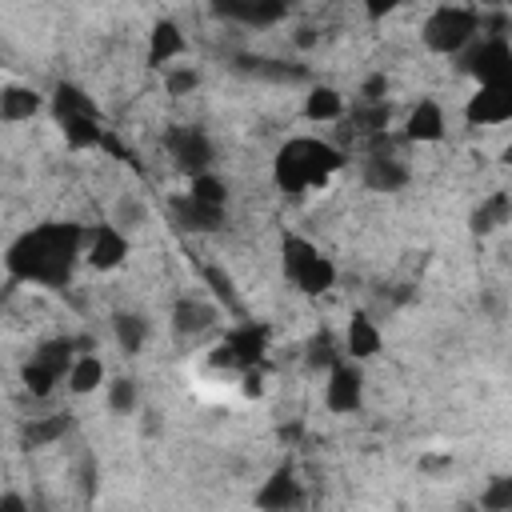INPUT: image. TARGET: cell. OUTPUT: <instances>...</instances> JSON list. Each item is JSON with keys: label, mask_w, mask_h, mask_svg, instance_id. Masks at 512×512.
Returning a JSON list of instances; mask_svg holds the SVG:
<instances>
[{"label": "cell", "mask_w": 512, "mask_h": 512, "mask_svg": "<svg viewBox=\"0 0 512 512\" xmlns=\"http://www.w3.org/2000/svg\"><path fill=\"white\" fill-rule=\"evenodd\" d=\"M80 260H84V232L68 220L36 224L4 248V272L20 284H40V288H64Z\"/></svg>", "instance_id": "obj_1"}, {"label": "cell", "mask_w": 512, "mask_h": 512, "mask_svg": "<svg viewBox=\"0 0 512 512\" xmlns=\"http://www.w3.org/2000/svg\"><path fill=\"white\" fill-rule=\"evenodd\" d=\"M340 168H344V152L336 144L316 140V136H292L280 144L272 160V180L280 192L304 196V192L324 188Z\"/></svg>", "instance_id": "obj_2"}, {"label": "cell", "mask_w": 512, "mask_h": 512, "mask_svg": "<svg viewBox=\"0 0 512 512\" xmlns=\"http://www.w3.org/2000/svg\"><path fill=\"white\" fill-rule=\"evenodd\" d=\"M280 268H284L288 284L296 292H304V296H324L336 284L332 256H324L308 236H296V232H288L280 240Z\"/></svg>", "instance_id": "obj_3"}, {"label": "cell", "mask_w": 512, "mask_h": 512, "mask_svg": "<svg viewBox=\"0 0 512 512\" xmlns=\"http://www.w3.org/2000/svg\"><path fill=\"white\" fill-rule=\"evenodd\" d=\"M476 36H480V16H476L472 8H460V4L436 8V12L424 20V28H420L424 48L436 52V56H456V52H464Z\"/></svg>", "instance_id": "obj_4"}, {"label": "cell", "mask_w": 512, "mask_h": 512, "mask_svg": "<svg viewBox=\"0 0 512 512\" xmlns=\"http://www.w3.org/2000/svg\"><path fill=\"white\" fill-rule=\"evenodd\" d=\"M460 56V68L476 80V84H512V48L500 32L492 36H476Z\"/></svg>", "instance_id": "obj_5"}, {"label": "cell", "mask_w": 512, "mask_h": 512, "mask_svg": "<svg viewBox=\"0 0 512 512\" xmlns=\"http://www.w3.org/2000/svg\"><path fill=\"white\" fill-rule=\"evenodd\" d=\"M364 404V372L356 360L340 356L332 368H328V384H324V408L332 416H352L360 412Z\"/></svg>", "instance_id": "obj_6"}, {"label": "cell", "mask_w": 512, "mask_h": 512, "mask_svg": "<svg viewBox=\"0 0 512 512\" xmlns=\"http://www.w3.org/2000/svg\"><path fill=\"white\" fill-rule=\"evenodd\" d=\"M128 252H132V236L112 220H104L92 232H84V260L96 272H116L128 260Z\"/></svg>", "instance_id": "obj_7"}, {"label": "cell", "mask_w": 512, "mask_h": 512, "mask_svg": "<svg viewBox=\"0 0 512 512\" xmlns=\"http://www.w3.org/2000/svg\"><path fill=\"white\" fill-rule=\"evenodd\" d=\"M264 348H268V332L264 328H256V324H240V328H232L216 348H212V364L216 368H256L260 364V356H264Z\"/></svg>", "instance_id": "obj_8"}, {"label": "cell", "mask_w": 512, "mask_h": 512, "mask_svg": "<svg viewBox=\"0 0 512 512\" xmlns=\"http://www.w3.org/2000/svg\"><path fill=\"white\" fill-rule=\"evenodd\" d=\"M464 120L472 128H500L512 120V84H476L464 104Z\"/></svg>", "instance_id": "obj_9"}, {"label": "cell", "mask_w": 512, "mask_h": 512, "mask_svg": "<svg viewBox=\"0 0 512 512\" xmlns=\"http://www.w3.org/2000/svg\"><path fill=\"white\" fill-rule=\"evenodd\" d=\"M168 156H172V164H176L180 172H188V176L208 172V168H212V140H208L200 128H192V124H176V128L168 132Z\"/></svg>", "instance_id": "obj_10"}, {"label": "cell", "mask_w": 512, "mask_h": 512, "mask_svg": "<svg viewBox=\"0 0 512 512\" xmlns=\"http://www.w3.org/2000/svg\"><path fill=\"white\" fill-rule=\"evenodd\" d=\"M216 16L248 24V28H268L288 16V0H212Z\"/></svg>", "instance_id": "obj_11"}, {"label": "cell", "mask_w": 512, "mask_h": 512, "mask_svg": "<svg viewBox=\"0 0 512 512\" xmlns=\"http://www.w3.org/2000/svg\"><path fill=\"white\" fill-rule=\"evenodd\" d=\"M444 132H448V120H444L440 100L424 96V100H416L408 108V116H404V140H412V144H436V140H444Z\"/></svg>", "instance_id": "obj_12"}, {"label": "cell", "mask_w": 512, "mask_h": 512, "mask_svg": "<svg viewBox=\"0 0 512 512\" xmlns=\"http://www.w3.org/2000/svg\"><path fill=\"white\" fill-rule=\"evenodd\" d=\"M296 504H304V488H300V480H296L292 464H280V468H276V472L256 488V508L288 512V508H296Z\"/></svg>", "instance_id": "obj_13"}, {"label": "cell", "mask_w": 512, "mask_h": 512, "mask_svg": "<svg viewBox=\"0 0 512 512\" xmlns=\"http://www.w3.org/2000/svg\"><path fill=\"white\" fill-rule=\"evenodd\" d=\"M380 348H384V332L376 328V320H372L368 312H352L348 324H344V348H340V352H344L348 360L364 364V360H372Z\"/></svg>", "instance_id": "obj_14"}, {"label": "cell", "mask_w": 512, "mask_h": 512, "mask_svg": "<svg viewBox=\"0 0 512 512\" xmlns=\"http://www.w3.org/2000/svg\"><path fill=\"white\" fill-rule=\"evenodd\" d=\"M48 104V96H40L32 84H4L0 88V120L4 124H24L32 116H40Z\"/></svg>", "instance_id": "obj_15"}, {"label": "cell", "mask_w": 512, "mask_h": 512, "mask_svg": "<svg viewBox=\"0 0 512 512\" xmlns=\"http://www.w3.org/2000/svg\"><path fill=\"white\" fill-rule=\"evenodd\" d=\"M184 52H188V40H184L180 24L176 20H156L152 32H148V64L152 68H168Z\"/></svg>", "instance_id": "obj_16"}, {"label": "cell", "mask_w": 512, "mask_h": 512, "mask_svg": "<svg viewBox=\"0 0 512 512\" xmlns=\"http://www.w3.org/2000/svg\"><path fill=\"white\" fill-rule=\"evenodd\" d=\"M216 324V308L208 300H196V296H180L172 304V332L176 336H200Z\"/></svg>", "instance_id": "obj_17"}, {"label": "cell", "mask_w": 512, "mask_h": 512, "mask_svg": "<svg viewBox=\"0 0 512 512\" xmlns=\"http://www.w3.org/2000/svg\"><path fill=\"white\" fill-rule=\"evenodd\" d=\"M172 220L184 228V232H216L224 224V208H208L200 200H192L188 192L172 200Z\"/></svg>", "instance_id": "obj_18"}, {"label": "cell", "mask_w": 512, "mask_h": 512, "mask_svg": "<svg viewBox=\"0 0 512 512\" xmlns=\"http://www.w3.org/2000/svg\"><path fill=\"white\" fill-rule=\"evenodd\" d=\"M56 124H60V136H64V144H68L72 152L100 148V140H104V132H108L100 116H56Z\"/></svg>", "instance_id": "obj_19"}, {"label": "cell", "mask_w": 512, "mask_h": 512, "mask_svg": "<svg viewBox=\"0 0 512 512\" xmlns=\"http://www.w3.org/2000/svg\"><path fill=\"white\" fill-rule=\"evenodd\" d=\"M64 380H68V392H76V396H88V392L104 388L108 372H104V360H100L96 352H80V356H72V364H68Z\"/></svg>", "instance_id": "obj_20"}, {"label": "cell", "mask_w": 512, "mask_h": 512, "mask_svg": "<svg viewBox=\"0 0 512 512\" xmlns=\"http://www.w3.org/2000/svg\"><path fill=\"white\" fill-rule=\"evenodd\" d=\"M52 112H56V116H100V104H96V96H88L80 84L60 80V84L52 88ZM100 120H104V116H100Z\"/></svg>", "instance_id": "obj_21"}, {"label": "cell", "mask_w": 512, "mask_h": 512, "mask_svg": "<svg viewBox=\"0 0 512 512\" xmlns=\"http://www.w3.org/2000/svg\"><path fill=\"white\" fill-rule=\"evenodd\" d=\"M508 216H512L508 192H492V196H484V200L472 208V232H476V236H492V232H500V228L508 224Z\"/></svg>", "instance_id": "obj_22"}, {"label": "cell", "mask_w": 512, "mask_h": 512, "mask_svg": "<svg viewBox=\"0 0 512 512\" xmlns=\"http://www.w3.org/2000/svg\"><path fill=\"white\" fill-rule=\"evenodd\" d=\"M304 120L312 124H328V120H344V96L332 84H316L304 96Z\"/></svg>", "instance_id": "obj_23"}, {"label": "cell", "mask_w": 512, "mask_h": 512, "mask_svg": "<svg viewBox=\"0 0 512 512\" xmlns=\"http://www.w3.org/2000/svg\"><path fill=\"white\" fill-rule=\"evenodd\" d=\"M112 336H116L120 352L136 356V352L148 344V320H144L140 312H116V316H112Z\"/></svg>", "instance_id": "obj_24"}, {"label": "cell", "mask_w": 512, "mask_h": 512, "mask_svg": "<svg viewBox=\"0 0 512 512\" xmlns=\"http://www.w3.org/2000/svg\"><path fill=\"white\" fill-rule=\"evenodd\" d=\"M364 180L372 188H380V192H396V188L408 184V168L396 156H372L368 168H364Z\"/></svg>", "instance_id": "obj_25"}, {"label": "cell", "mask_w": 512, "mask_h": 512, "mask_svg": "<svg viewBox=\"0 0 512 512\" xmlns=\"http://www.w3.org/2000/svg\"><path fill=\"white\" fill-rule=\"evenodd\" d=\"M64 432H68V416H64V412L40 416V420H28V424H24L20 444H24V448H48V444H56Z\"/></svg>", "instance_id": "obj_26"}, {"label": "cell", "mask_w": 512, "mask_h": 512, "mask_svg": "<svg viewBox=\"0 0 512 512\" xmlns=\"http://www.w3.org/2000/svg\"><path fill=\"white\" fill-rule=\"evenodd\" d=\"M104 392H108V408L116 416H132L140 408V384L132 376H112L104 380Z\"/></svg>", "instance_id": "obj_27"}, {"label": "cell", "mask_w": 512, "mask_h": 512, "mask_svg": "<svg viewBox=\"0 0 512 512\" xmlns=\"http://www.w3.org/2000/svg\"><path fill=\"white\" fill-rule=\"evenodd\" d=\"M188 196L200 200V204H208V208H224L228 204V184L208 168V172H196L188 180Z\"/></svg>", "instance_id": "obj_28"}, {"label": "cell", "mask_w": 512, "mask_h": 512, "mask_svg": "<svg viewBox=\"0 0 512 512\" xmlns=\"http://www.w3.org/2000/svg\"><path fill=\"white\" fill-rule=\"evenodd\" d=\"M20 384H24V388H28L36 400H44V396H52V388L60 384V376H56L48 364H40V360L32 356V360L20 368Z\"/></svg>", "instance_id": "obj_29"}, {"label": "cell", "mask_w": 512, "mask_h": 512, "mask_svg": "<svg viewBox=\"0 0 512 512\" xmlns=\"http://www.w3.org/2000/svg\"><path fill=\"white\" fill-rule=\"evenodd\" d=\"M340 356H344V352L336 348L332 332H316V336L308 340V356H304V360H308V368H324V372H328V368H332Z\"/></svg>", "instance_id": "obj_30"}, {"label": "cell", "mask_w": 512, "mask_h": 512, "mask_svg": "<svg viewBox=\"0 0 512 512\" xmlns=\"http://www.w3.org/2000/svg\"><path fill=\"white\" fill-rule=\"evenodd\" d=\"M144 220H148V208L140 204V196L124 192V196L116 200V208H112V224H120L124 232H132V228H140Z\"/></svg>", "instance_id": "obj_31"}, {"label": "cell", "mask_w": 512, "mask_h": 512, "mask_svg": "<svg viewBox=\"0 0 512 512\" xmlns=\"http://www.w3.org/2000/svg\"><path fill=\"white\" fill-rule=\"evenodd\" d=\"M164 88L172 92V96H188V92H196L200 88V72L192 68V64H168V72H164Z\"/></svg>", "instance_id": "obj_32"}, {"label": "cell", "mask_w": 512, "mask_h": 512, "mask_svg": "<svg viewBox=\"0 0 512 512\" xmlns=\"http://www.w3.org/2000/svg\"><path fill=\"white\" fill-rule=\"evenodd\" d=\"M480 508H488V512H508V508H512V480H508V476H496V480L484 488Z\"/></svg>", "instance_id": "obj_33"}, {"label": "cell", "mask_w": 512, "mask_h": 512, "mask_svg": "<svg viewBox=\"0 0 512 512\" xmlns=\"http://www.w3.org/2000/svg\"><path fill=\"white\" fill-rule=\"evenodd\" d=\"M204 276H208V284H212V292H216V296H224V300H232V280H228V276H224L220 268H208Z\"/></svg>", "instance_id": "obj_34"}, {"label": "cell", "mask_w": 512, "mask_h": 512, "mask_svg": "<svg viewBox=\"0 0 512 512\" xmlns=\"http://www.w3.org/2000/svg\"><path fill=\"white\" fill-rule=\"evenodd\" d=\"M400 8V0H364V12L372 16V20H384V16H392Z\"/></svg>", "instance_id": "obj_35"}, {"label": "cell", "mask_w": 512, "mask_h": 512, "mask_svg": "<svg viewBox=\"0 0 512 512\" xmlns=\"http://www.w3.org/2000/svg\"><path fill=\"white\" fill-rule=\"evenodd\" d=\"M260 392H264L260 368H244V396H260Z\"/></svg>", "instance_id": "obj_36"}, {"label": "cell", "mask_w": 512, "mask_h": 512, "mask_svg": "<svg viewBox=\"0 0 512 512\" xmlns=\"http://www.w3.org/2000/svg\"><path fill=\"white\" fill-rule=\"evenodd\" d=\"M380 92H388V80H384V76H372V80L364 84V96H368V100H380Z\"/></svg>", "instance_id": "obj_37"}, {"label": "cell", "mask_w": 512, "mask_h": 512, "mask_svg": "<svg viewBox=\"0 0 512 512\" xmlns=\"http://www.w3.org/2000/svg\"><path fill=\"white\" fill-rule=\"evenodd\" d=\"M0 508H8V512H24V496H0Z\"/></svg>", "instance_id": "obj_38"}]
</instances>
